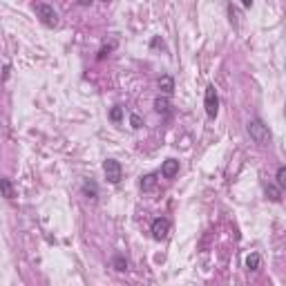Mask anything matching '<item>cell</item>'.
<instances>
[{"label":"cell","instance_id":"cell-1","mask_svg":"<svg viewBox=\"0 0 286 286\" xmlns=\"http://www.w3.org/2000/svg\"><path fill=\"white\" fill-rule=\"evenodd\" d=\"M248 134L257 145H268L271 143V132H268V125H264L262 119H253L248 121Z\"/></svg>","mask_w":286,"mask_h":286},{"label":"cell","instance_id":"cell-2","mask_svg":"<svg viewBox=\"0 0 286 286\" xmlns=\"http://www.w3.org/2000/svg\"><path fill=\"white\" fill-rule=\"evenodd\" d=\"M204 107H206V114H208L210 119H214V116H217V112H219V96H217V89H214V85H208V87H206Z\"/></svg>","mask_w":286,"mask_h":286},{"label":"cell","instance_id":"cell-3","mask_svg":"<svg viewBox=\"0 0 286 286\" xmlns=\"http://www.w3.org/2000/svg\"><path fill=\"white\" fill-rule=\"evenodd\" d=\"M36 13H38V18L43 20V25H47V27H56L58 25V13L54 11V7H49V4L38 2V4H36Z\"/></svg>","mask_w":286,"mask_h":286},{"label":"cell","instance_id":"cell-4","mask_svg":"<svg viewBox=\"0 0 286 286\" xmlns=\"http://www.w3.org/2000/svg\"><path fill=\"white\" fill-rule=\"evenodd\" d=\"M103 170H105V179L110 183H119L121 177H123V168H121V163L114 159H107L105 163H103Z\"/></svg>","mask_w":286,"mask_h":286},{"label":"cell","instance_id":"cell-5","mask_svg":"<svg viewBox=\"0 0 286 286\" xmlns=\"http://www.w3.org/2000/svg\"><path fill=\"white\" fill-rule=\"evenodd\" d=\"M170 232V221L165 217H156L154 221H152V237H154L156 241L165 239Z\"/></svg>","mask_w":286,"mask_h":286},{"label":"cell","instance_id":"cell-6","mask_svg":"<svg viewBox=\"0 0 286 286\" xmlns=\"http://www.w3.org/2000/svg\"><path fill=\"white\" fill-rule=\"evenodd\" d=\"M177 172H179V161L177 159H168L163 165H161V174H163L165 179H172Z\"/></svg>","mask_w":286,"mask_h":286},{"label":"cell","instance_id":"cell-7","mask_svg":"<svg viewBox=\"0 0 286 286\" xmlns=\"http://www.w3.org/2000/svg\"><path fill=\"white\" fill-rule=\"evenodd\" d=\"M156 188V174H145L141 179V190L143 192H152Z\"/></svg>","mask_w":286,"mask_h":286},{"label":"cell","instance_id":"cell-8","mask_svg":"<svg viewBox=\"0 0 286 286\" xmlns=\"http://www.w3.org/2000/svg\"><path fill=\"white\" fill-rule=\"evenodd\" d=\"M0 192H2V197H7V199H13V197H16L13 186H11L9 179H0Z\"/></svg>","mask_w":286,"mask_h":286},{"label":"cell","instance_id":"cell-9","mask_svg":"<svg viewBox=\"0 0 286 286\" xmlns=\"http://www.w3.org/2000/svg\"><path fill=\"white\" fill-rule=\"evenodd\" d=\"M266 197L271 201H282V188L280 186H273V183H268L266 186Z\"/></svg>","mask_w":286,"mask_h":286},{"label":"cell","instance_id":"cell-10","mask_svg":"<svg viewBox=\"0 0 286 286\" xmlns=\"http://www.w3.org/2000/svg\"><path fill=\"white\" fill-rule=\"evenodd\" d=\"M159 87L163 89L165 94H172V89H174V80L170 78V76H161V78H159Z\"/></svg>","mask_w":286,"mask_h":286},{"label":"cell","instance_id":"cell-11","mask_svg":"<svg viewBox=\"0 0 286 286\" xmlns=\"http://www.w3.org/2000/svg\"><path fill=\"white\" fill-rule=\"evenodd\" d=\"M83 192H85V195H89V199H96V197H98L96 183H94V181H85L83 183Z\"/></svg>","mask_w":286,"mask_h":286},{"label":"cell","instance_id":"cell-12","mask_svg":"<svg viewBox=\"0 0 286 286\" xmlns=\"http://www.w3.org/2000/svg\"><path fill=\"white\" fill-rule=\"evenodd\" d=\"M246 268H248V271H257L259 268V255L257 253H250L248 257H246Z\"/></svg>","mask_w":286,"mask_h":286},{"label":"cell","instance_id":"cell-13","mask_svg":"<svg viewBox=\"0 0 286 286\" xmlns=\"http://www.w3.org/2000/svg\"><path fill=\"white\" fill-rule=\"evenodd\" d=\"M168 107H170V103H168V98H165V96H159L154 101V110L159 112V114H165V112H168Z\"/></svg>","mask_w":286,"mask_h":286},{"label":"cell","instance_id":"cell-14","mask_svg":"<svg viewBox=\"0 0 286 286\" xmlns=\"http://www.w3.org/2000/svg\"><path fill=\"white\" fill-rule=\"evenodd\" d=\"M277 186L280 188L286 186V168L284 165H280V170H277Z\"/></svg>","mask_w":286,"mask_h":286},{"label":"cell","instance_id":"cell-15","mask_svg":"<svg viewBox=\"0 0 286 286\" xmlns=\"http://www.w3.org/2000/svg\"><path fill=\"white\" fill-rule=\"evenodd\" d=\"M112 264H114V268H116V271H121V273L128 271V262H125L123 257H114V262H112Z\"/></svg>","mask_w":286,"mask_h":286},{"label":"cell","instance_id":"cell-16","mask_svg":"<svg viewBox=\"0 0 286 286\" xmlns=\"http://www.w3.org/2000/svg\"><path fill=\"white\" fill-rule=\"evenodd\" d=\"M121 116H123V110H121V107H114V110L110 112V119H112V121H119Z\"/></svg>","mask_w":286,"mask_h":286},{"label":"cell","instance_id":"cell-17","mask_svg":"<svg viewBox=\"0 0 286 286\" xmlns=\"http://www.w3.org/2000/svg\"><path fill=\"white\" fill-rule=\"evenodd\" d=\"M130 121H132V128H141V119H139L137 114H132V119H130Z\"/></svg>","mask_w":286,"mask_h":286},{"label":"cell","instance_id":"cell-18","mask_svg":"<svg viewBox=\"0 0 286 286\" xmlns=\"http://www.w3.org/2000/svg\"><path fill=\"white\" fill-rule=\"evenodd\" d=\"M241 4H244V7H250V4H253V0H241Z\"/></svg>","mask_w":286,"mask_h":286},{"label":"cell","instance_id":"cell-19","mask_svg":"<svg viewBox=\"0 0 286 286\" xmlns=\"http://www.w3.org/2000/svg\"><path fill=\"white\" fill-rule=\"evenodd\" d=\"M78 2H80V4H89V2H92V0H78Z\"/></svg>","mask_w":286,"mask_h":286},{"label":"cell","instance_id":"cell-20","mask_svg":"<svg viewBox=\"0 0 286 286\" xmlns=\"http://www.w3.org/2000/svg\"><path fill=\"white\" fill-rule=\"evenodd\" d=\"M103 2H107V0H103Z\"/></svg>","mask_w":286,"mask_h":286}]
</instances>
